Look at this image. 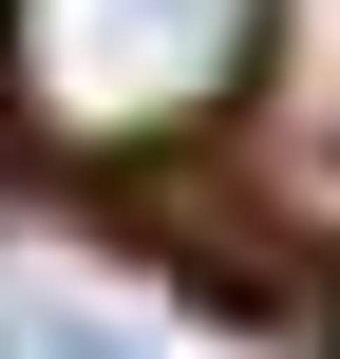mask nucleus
I'll return each instance as SVG.
<instances>
[{"instance_id": "nucleus-1", "label": "nucleus", "mask_w": 340, "mask_h": 359, "mask_svg": "<svg viewBox=\"0 0 340 359\" xmlns=\"http://www.w3.org/2000/svg\"><path fill=\"white\" fill-rule=\"evenodd\" d=\"M265 0H0V76L57 151H170L246 95Z\"/></svg>"}, {"instance_id": "nucleus-2", "label": "nucleus", "mask_w": 340, "mask_h": 359, "mask_svg": "<svg viewBox=\"0 0 340 359\" xmlns=\"http://www.w3.org/2000/svg\"><path fill=\"white\" fill-rule=\"evenodd\" d=\"M0 359H132L114 322H57V303H0Z\"/></svg>"}]
</instances>
